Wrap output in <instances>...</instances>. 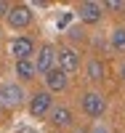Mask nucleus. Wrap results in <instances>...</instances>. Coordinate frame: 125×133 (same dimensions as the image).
I'll list each match as a JSON object with an SVG mask.
<instances>
[{
	"label": "nucleus",
	"instance_id": "obj_2",
	"mask_svg": "<svg viewBox=\"0 0 125 133\" xmlns=\"http://www.w3.org/2000/svg\"><path fill=\"white\" fill-rule=\"evenodd\" d=\"M53 93L51 91H35V93H32L29 96V115L32 117H48L51 112H53Z\"/></svg>",
	"mask_w": 125,
	"mask_h": 133
},
{
	"label": "nucleus",
	"instance_id": "obj_16",
	"mask_svg": "<svg viewBox=\"0 0 125 133\" xmlns=\"http://www.w3.org/2000/svg\"><path fill=\"white\" fill-rule=\"evenodd\" d=\"M90 133H109V128H107V125H93Z\"/></svg>",
	"mask_w": 125,
	"mask_h": 133
},
{
	"label": "nucleus",
	"instance_id": "obj_19",
	"mask_svg": "<svg viewBox=\"0 0 125 133\" xmlns=\"http://www.w3.org/2000/svg\"><path fill=\"white\" fill-rule=\"evenodd\" d=\"M120 77H122V83H125V64H122V72H120Z\"/></svg>",
	"mask_w": 125,
	"mask_h": 133
},
{
	"label": "nucleus",
	"instance_id": "obj_7",
	"mask_svg": "<svg viewBox=\"0 0 125 133\" xmlns=\"http://www.w3.org/2000/svg\"><path fill=\"white\" fill-rule=\"evenodd\" d=\"M77 16L85 24H98L104 19V3H93V0H85V3L77 5Z\"/></svg>",
	"mask_w": 125,
	"mask_h": 133
},
{
	"label": "nucleus",
	"instance_id": "obj_3",
	"mask_svg": "<svg viewBox=\"0 0 125 133\" xmlns=\"http://www.w3.org/2000/svg\"><path fill=\"white\" fill-rule=\"evenodd\" d=\"M5 21H8L11 29H27V27L32 24V8H29L27 3H16V5H11Z\"/></svg>",
	"mask_w": 125,
	"mask_h": 133
},
{
	"label": "nucleus",
	"instance_id": "obj_4",
	"mask_svg": "<svg viewBox=\"0 0 125 133\" xmlns=\"http://www.w3.org/2000/svg\"><path fill=\"white\" fill-rule=\"evenodd\" d=\"M56 56H59V51H56L51 43H43V45L37 48V56H35L37 75H48L51 69H56Z\"/></svg>",
	"mask_w": 125,
	"mask_h": 133
},
{
	"label": "nucleus",
	"instance_id": "obj_5",
	"mask_svg": "<svg viewBox=\"0 0 125 133\" xmlns=\"http://www.w3.org/2000/svg\"><path fill=\"white\" fill-rule=\"evenodd\" d=\"M11 56L16 61H29L35 56V40L27 37V35H16L11 40Z\"/></svg>",
	"mask_w": 125,
	"mask_h": 133
},
{
	"label": "nucleus",
	"instance_id": "obj_9",
	"mask_svg": "<svg viewBox=\"0 0 125 133\" xmlns=\"http://www.w3.org/2000/svg\"><path fill=\"white\" fill-rule=\"evenodd\" d=\"M43 80H45V91H51V93H64L67 88H69V75L61 72L59 66H56V69H51L48 75L43 77Z\"/></svg>",
	"mask_w": 125,
	"mask_h": 133
},
{
	"label": "nucleus",
	"instance_id": "obj_6",
	"mask_svg": "<svg viewBox=\"0 0 125 133\" xmlns=\"http://www.w3.org/2000/svg\"><path fill=\"white\" fill-rule=\"evenodd\" d=\"M56 66H59L61 72H67V75H75L77 69H80V53H77L75 48H69V45L59 48V56H56Z\"/></svg>",
	"mask_w": 125,
	"mask_h": 133
},
{
	"label": "nucleus",
	"instance_id": "obj_1",
	"mask_svg": "<svg viewBox=\"0 0 125 133\" xmlns=\"http://www.w3.org/2000/svg\"><path fill=\"white\" fill-rule=\"evenodd\" d=\"M80 109L88 117H101L107 112V96L101 91H85L80 96Z\"/></svg>",
	"mask_w": 125,
	"mask_h": 133
},
{
	"label": "nucleus",
	"instance_id": "obj_14",
	"mask_svg": "<svg viewBox=\"0 0 125 133\" xmlns=\"http://www.w3.org/2000/svg\"><path fill=\"white\" fill-rule=\"evenodd\" d=\"M104 11H125V3H120V0H109V3H104Z\"/></svg>",
	"mask_w": 125,
	"mask_h": 133
},
{
	"label": "nucleus",
	"instance_id": "obj_15",
	"mask_svg": "<svg viewBox=\"0 0 125 133\" xmlns=\"http://www.w3.org/2000/svg\"><path fill=\"white\" fill-rule=\"evenodd\" d=\"M8 11H11V3H3V0H0V16H8Z\"/></svg>",
	"mask_w": 125,
	"mask_h": 133
},
{
	"label": "nucleus",
	"instance_id": "obj_8",
	"mask_svg": "<svg viewBox=\"0 0 125 133\" xmlns=\"http://www.w3.org/2000/svg\"><path fill=\"white\" fill-rule=\"evenodd\" d=\"M0 88H3V104L8 109H19L24 104V88L19 83H3Z\"/></svg>",
	"mask_w": 125,
	"mask_h": 133
},
{
	"label": "nucleus",
	"instance_id": "obj_18",
	"mask_svg": "<svg viewBox=\"0 0 125 133\" xmlns=\"http://www.w3.org/2000/svg\"><path fill=\"white\" fill-rule=\"evenodd\" d=\"M3 107L5 104H3V88H0V115H3Z\"/></svg>",
	"mask_w": 125,
	"mask_h": 133
},
{
	"label": "nucleus",
	"instance_id": "obj_13",
	"mask_svg": "<svg viewBox=\"0 0 125 133\" xmlns=\"http://www.w3.org/2000/svg\"><path fill=\"white\" fill-rule=\"evenodd\" d=\"M109 43H112V51L115 53H125V27H115L112 29Z\"/></svg>",
	"mask_w": 125,
	"mask_h": 133
},
{
	"label": "nucleus",
	"instance_id": "obj_11",
	"mask_svg": "<svg viewBox=\"0 0 125 133\" xmlns=\"http://www.w3.org/2000/svg\"><path fill=\"white\" fill-rule=\"evenodd\" d=\"M85 77L90 83H104V77H107V66L101 59H90L88 66H85Z\"/></svg>",
	"mask_w": 125,
	"mask_h": 133
},
{
	"label": "nucleus",
	"instance_id": "obj_12",
	"mask_svg": "<svg viewBox=\"0 0 125 133\" xmlns=\"http://www.w3.org/2000/svg\"><path fill=\"white\" fill-rule=\"evenodd\" d=\"M14 72H16V77H19L21 83L32 80V77L37 75V69H35V59H29V61H16V64H14Z\"/></svg>",
	"mask_w": 125,
	"mask_h": 133
},
{
	"label": "nucleus",
	"instance_id": "obj_17",
	"mask_svg": "<svg viewBox=\"0 0 125 133\" xmlns=\"http://www.w3.org/2000/svg\"><path fill=\"white\" fill-rule=\"evenodd\" d=\"M19 133H40V130H35V128H29V125H24V128H19Z\"/></svg>",
	"mask_w": 125,
	"mask_h": 133
},
{
	"label": "nucleus",
	"instance_id": "obj_10",
	"mask_svg": "<svg viewBox=\"0 0 125 133\" xmlns=\"http://www.w3.org/2000/svg\"><path fill=\"white\" fill-rule=\"evenodd\" d=\"M48 123H51L53 128H59V130H67V128H72L75 115H72V109H69V107L59 104V107H53V112L48 115Z\"/></svg>",
	"mask_w": 125,
	"mask_h": 133
}]
</instances>
